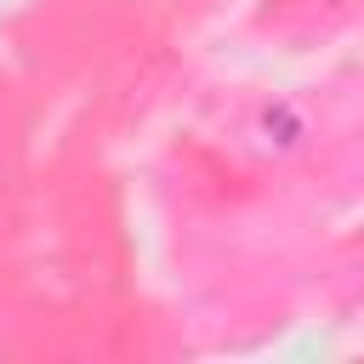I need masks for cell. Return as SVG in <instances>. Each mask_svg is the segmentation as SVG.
I'll list each match as a JSON object with an SVG mask.
<instances>
[{"mask_svg": "<svg viewBox=\"0 0 364 364\" xmlns=\"http://www.w3.org/2000/svg\"><path fill=\"white\" fill-rule=\"evenodd\" d=\"M250 136H256V148H262L267 159H296V154L313 142V108H307L301 97L279 91V97H267V102L256 108Z\"/></svg>", "mask_w": 364, "mask_h": 364, "instance_id": "1", "label": "cell"}]
</instances>
